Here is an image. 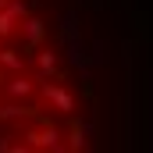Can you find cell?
I'll return each mask as SVG.
<instances>
[{
    "label": "cell",
    "mask_w": 153,
    "mask_h": 153,
    "mask_svg": "<svg viewBox=\"0 0 153 153\" xmlns=\"http://www.w3.org/2000/svg\"><path fill=\"white\" fill-rule=\"evenodd\" d=\"M53 68H57V57L46 50V53H39V71L43 75H53Z\"/></svg>",
    "instance_id": "9c48e42d"
},
{
    "label": "cell",
    "mask_w": 153,
    "mask_h": 153,
    "mask_svg": "<svg viewBox=\"0 0 153 153\" xmlns=\"http://www.w3.org/2000/svg\"><path fill=\"white\" fill-rule=\"evenodd\" d=\"M29 146H43V150H61V135H57V128L53 125H46V128H39L29 135Z\"/></svg>",
    "instance_id": "6da1fadb"
},
{
    "label": "cell",
    "mask_w": 153,
    "mask_h": 153,
    "mask_svg": "<svg viewBox=\"0 0 153 153\" xmlns=\"http://www.w3.org/2000/svg\"><path fill=\"white\" fill-rule=\"evenodd\" d=\"M0 64L11 71H22V53L18 50H0Z\"/></svg>",
    "instance_id": "8992f818"
},
{
    "label": "cell",
    "mask_w": 153,
    "mask_h": 153,
    "mask_svg": "<svg viewBox=\"0 0 153 153\" xmlns=\"http://www.w3.org/2000/svg\"><path fill=\"white\" fill-rule=\"evenodd\" d=\"M7 93H11V96H29V93H32V82H29V78H11V82H7Z\"/></svg>",
    "instance_id": "277c9868"
},
{
    "label": "cell",
    "mask_w": 153,
    "mask_h": 153,
    "mask_svg": "<svg viewBox=\"0 0 153 153\" xmlns=\"http://www.w3.org/2000/svg\"><path fill=\"white\" fill-rule=\"evenodd\" d=\"M82 146H85V128H82V125H78V121H71V139H68V150H82Z\"/></svg>",
    "instance_id": "5b68a950"
},
{
    "label": "cell",
    "mask_w": 153,
    "mask_h": 153,
    "mask_svg": "<svg viewBox=\"0 0 153 153\" xmlns=\"http://www.w3.org/2000/svg\"><path fill=\"white\" fill-rule=\"evenodd\" d=\"M22 114H32V111H29V107H14V103L0 107V121H11V117H22Z\"/></svg>",
    "instance_id": "ba28073f"
},
{
    "label": "cell",
    "mask_w": 153,
    "mask_h": 153,
    "mask_svg": "<svg viewBox=\"0 0 153 153\" xmlns=\"http://www.w3.org/2000/svg\"><path fill=\"white\" fill-rule=\"evenodd\" d=\"M43 93H46V100H50L57 111H71V107H75V100H71L61 85H50V82H46V85H43Z\"/></svg>",
    "instance_id": "7a4b0ae2"
},
{
    "label": "cell",
    "mask_w": 153,
    "mask_h": 153,
    "mask_svg": "<svg viewBox=\"0 0 153 153\" xmlns=\"http://www.w3.org/2000/svg\"><path fill=\"white\" fill-rule=\"evenodd\" d=\"M4 11H7L14 22H22V18L29 14V4H22V0H7V4H4Z\"/></svg>",
    "instance_id": "52a82bcc"
},
{
    "label": "cell",
    "mask_w": 153,
    "mask_h": 153,
    "mask_svg": "<svg viewBox=\"0 0 153 153\" xmlns=\"http://www.w3.org/2000/svg\"><path fill=\"white\" fill-rule=\"evenodd\" d=\"M22 29H25V39H29V50L39 46V39H43V32H46V29H43V22H39V18H29V14L22 18Z\"/></svg>",
    "instance_id": "3957f363"
},
{
    "label": "cell",
    "mask_w": 153,
    "mask_h": 153,
    "mask_svg": "<svg viewBox=\"0 0 153 153\" xmlns=\"http://www.w3.org/2000/svg\"><path fill=\"white\" fill-rule=\"evenodd\" d=\"M11 32H14V18H11L7 11H0V39H7Z\"/></svg>",
    "instance_id": "30bf717a"
},
{
    "label": "cell",
    "mask_w": 153,
    "mask_h": 153,
    "mask_svg": "<svg viewBox=\"0 0 153 153\" xmlns=\"http://www.w3.org/2000/svg\"><path fill=\"white\" fill-rule=\"evenodd\" d=\"M4 4H7V0H0V7H4Z\"/></svg>",
    "instance_id": "8fae6325"
}]
</instances>
